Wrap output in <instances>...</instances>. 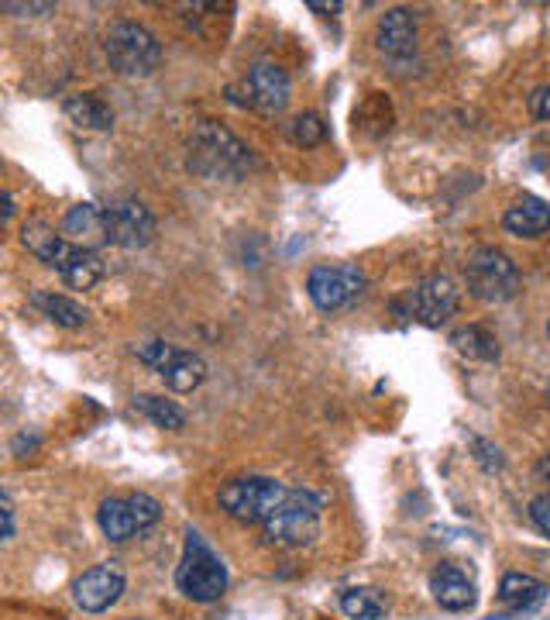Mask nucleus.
<instances>
[{
	"label": "nucleus",
	"instance_id": "nucleus-1",
	"mask_svg": "<svg viewBox=\"0 0 550 620\" xmlns=\"http://www.w3.org/2000/svg\"><path fill=\"white\" fill-rule=\"evenodd\" d=\"M251 163V148L217 121H204L189 138V169L207 179H241Z\"/></svg>",
	"mask_w": 550,
	"mask_h": 620
},
{
	"label": "nucleus",
	"instance_id": "nucleus-2",
	"mask_svg": "<svg viewBox=\"0 0 550 620\" xmlns=\"http://www.w3.org/2000/svg\"><path fill=\"white\" fill-rule=\"evenodd\" d=\"M176 586L179 593L189 597L193 603H214L228 593V566L224 558L193 531H186V545H183V558L176 569Z\"/></svg>",
	"mask_w": 550,
	"mask_h": 620
},
{
	"label": "nucleus",
	"instance_id": "nucleus-3",
	"mask_svg": "<svg viewBox=\"0 0 550 620\" xmlns=\"http://www.w3.org/2000/svg\"><path fill=\"white\" fill-rule=\"evenodd\" d=\"M320 535V500L310 489H289L279 510L262 524V538L272 548H303Z\"/></svg>",
	"mask_w": 550,
	"mask_h": 620
},
{
	"label": "nucleus",
	"instance_id": "nucleus-4",
	"mask_svg": "<svg viewBox=\"0 0 550 620\" xmlns=\"http://www.w3.org/2000/svg\"><path fill=\"white\" fill-rule=\"evenodd\" d=\"M286 486L269 476H238L220 486L217 500L241 524H266L286 500Z\"/></svg>",
	"mask_w": 550,
	"mask_h": 620
},
{
	"label": "nucleus",
	"instance_id": "nucleus-5",
	"mask_svg": "<svg viewBox=\"0 0 550 620\" xmlns=\"http://www.w3.org/2000/svg\"><path fill=\"white\" fill-rule=\"evenodd\" d=\"M107 59L121 76H152L162 62V45L138 21H117L107 31Z\"/></svg>",
	"mask_w": 550,
	"mask_h": 620
},
{
	"label": "nucleus",
	"instance_id": "nucleus-6",
	"mask_svg": "<svg viewBox=\"0 0 550 620\" xmlns=\"http://www.w3.org/2000/svg\"><path fill=\"white\" fill-rule=\"evenodd\" d=\"M465 279L471 297L485 303H506L520 293V269L502 248H475L465 266Z\"/></svg>",
	"mask_w": 550,
	"mask_h": 620
},
{
	"label": "nucleus",
	"instance_id": "nucleus-7",
	"mask_svg": "<svg viewBox=\"0 0 550 620\" xmlns=\"http://www.w3.org/2000/svg\"><path fill=\"white\" fill-rule=\"evenodd\" d=\"M158 517H162V504L148 493L111 496V500H104L101 510H96V524H101L104 538L117 545L148 531L152 524H158Z\"/></svg>",
	"mask_w": 550,
	"mask_h": 620
},
{
	"label": "nucleus",
	"instance_id": "nucleus-8",
	"mask_svg": "<svg viewBox=\"0 0 550 620\" xmlns=\"http://www.w3.org/2000/svg\"><path fill=\"white\" fill-rule=\"evenodd\" d=\"M365 272L354 262H334V266H316L307 279L310 300L323 310V314H334V310L351 307L365 293Z\"/></svg>",
	"mask_w": 550,
	"mask_h": 620
},
{
	"label": "nucleus",
	"instance_id": "nucleus-9",
	"mask_svg": "<svg viewBox=\"0 0 550 620\" xmlns=\"http://www.w3.org/2000/svg\"><path fill=\"white\" fill-rule=\"evenodd\" d=\"M458 314V287L447 276L434 272L406 293V318H416L427 328H440Z\"/></svg>",
	"mask_w": 550,
	"mask_h": 620
},
{
	"label": "nucleus",
	"instance_id": "nucleus-10",
	"mask_svg": "<svg viewBox=\"0 0 550 620\" xmlns=\"http://www.w3.org/2000/svg\"><path fill=\"white\" fill-rule=\"evenodd\" d=\"M107 231H111V245L138 252V248L152 245L155 238V217L138 200H117L107 207Z\"/></svg>",
	"mask_w": 550,
	"mask_h": 620
},
{
	"label": "nucleus",
	"instance_id": "nucleus-11",
	"mask_svg": "<svg viewBox=\"0 0 550 620\" xmlns=\"http://www.w3.org/2000/svg\"><path fill=\"white\" fill-rule=\"evenodd\" d=\"M121 593H124V572L117 562H101V566L86 569L73 586V597L86 613L111 610L121 600Z\"/></svg>",
	"mask_w": 550,
	"mask_h": 620
},
{
	"label": "nucleus",
	"instance_id": "nucleus-12",
	"mask_svg": "<svg viewBox=\"0 0 550 620\" xmlns=\"http://www.w3.org/2000/svg\"><path fill=\"white\" fill-rule=\"evenodd\" d=\"M248 107H258L262 114H282L289 104V76L276 62H255L245 80Z\"/></svg>",
	"mask_w": 550,
	"mask_h": 620
},
{
	"label": "nucleus",
	"instance_id": "nucleus-13",
	"mask_svg": "<svg viewBox=\"0 0 550 620\" xmlns=\"http://www.w3.org/2000/svg\"><path fill=\"white\" fill-rule=\"evenodd\" d=\"M62 235H66L76 248H101L111 245V231H107V207L96 204H76L62 217Z\"/></svg>",
	"mask_w": 550,
	"mask_h": 620
},
{
	"label": "nucleus",
	"instance_id": "nucleus-14",
	"mask_svg": "<svg viewBox=\"0 0 550 620\" xmlns=\"http://www.w3.org/2000/svg\"><path fill=\"white\" fill-rule=\"evenodd\" d=\"M430 593H434L437 607H440V610H450V613H465V610H471L475 600H478L475 582H471L458 566H450V562H444V566H437V569L430 572Z\"/></svg>",
	"mask_w": 550,
	"mask_h": 620
},
{
	"label": "nucleus",
	"instance_id": "nucleus-15",
	"mask_svg": "<svg viewBox=\"0 0 550 620\" xmlns=\"http://www.w3.org/2000/svg\"><path fill=\"white\" fill-rule=\"evenodd\" d=\"M21 245H24L35 259H42L45 266H55V269L66 266V259L73 256V248H76L66 235H59V231H55L52 225H45V221H28V225L21 228Z\"/></svg>",
	"mask_w": 550,
	"mask_h": 620
},
{
	"label": "nucleus",
	"instance_id": "nucleus-16",
	"mask_svg": "<svg viewBox=\"0 0 550 620\" xmlns=\"http://www.w3.org/2000/svg\"><path fill=\"white\" fill-rule=\"evenodd\" d=\"M502 225L509 235L516 238H543L550 231V204L540 200V197H523V200H516L506 217H502Z\"/></svg>",
	"mask_w": 550,
	"mask_h": 620
},
{
	"label": "nucleus",
	"instance_id": "nucleus-17",
	"mask_svg": "<svg viewBox=\"0 0 550 620\" xmlns=\"http://www.w3.org/2000/svg\"><path fill=\"white\" fill-rule=\"evenodd\" d=\"M416 45V18L406 8H393L378 18V49L390 55H409Z\"/></svg>",
	"mask_w": 550,
	"mask_h": 620
},
{
	"label": "nucleus",
	"instance_id": "nucleus-18",
	"mask_svg": "<svg viewBox=\"0 0 550 620\" xmlns=\"http://www.w3.org/2000/svg\"><path fill=\"white\" fill-rule=\"evenodd\" d=\"M66 117L86 132H111L114 128V111L96 97V93H76V97H70Z\"/></svg>",
	"mask_w": 550,
	"mask_h": 620
},
{
	"label": "nucleus",
	"instance_id": "nucleus-19",
	"mask_svg": "<svg viewBox=\"0 0 550 620\" xmlns=\"http://www.w3.org/2000/svg\"><path fill=\"white\" fill-rule=\"evenodd\" d=\"M162 380H166V386L176 390V393H193V390H197L207 380V362L197 352L179 349L176 359L166 369H162Z\"/></svg>",
	"mask_w": 550,
	"mask_h": 620
},
{
	"label": "nucleus",
	"instance_id": "nucleus-20",
	"mask_svg": "<svg viewBox=\"0 0 550 620\" xmlns=\"http://www.w3.org/2000/svg\"><path fill=\"white\" fill-rule=\"evenodd\" d=\"M31 303H35L59 328H83L90 318L83 303H76L73 297H62V293H31Z\"/></svg>",
	"mask_w": 550,
	"mask_h": 620
},
{
	"label": "nucleus",
	"instance_id": "nucleus-21",
	"mask_svg": "<svg viewBox=\"0 0 550 620\" xmlns=\"http://www.w3.org/2000/svg\"><path fill=\"white\" fill-rule=\"evenodd\" d=\"M499 597L502 603H509L512 610H533L543 597H547V586L533 576H523V572H509L502 576L499 582Z\"/></svg>",
	"mask_w": 550,
	"mask_h": 620
},
{
	"label": "nucleus",
	"instance_id": "nucleus-22",
	"mask_svg": "<svg viewBox=\"0 0 550 620\" xmlns=\"http://www.w3.org/2000/svg\"><path fill=\"white\" fill-rule=\"evenodd\" d=\"M450 345H455L461 355L478 359V362H496L499 359V338L481 324L458 328L455 334H450Z\"/></svg>",
	"mask_w": 550,
	"mask_h": 620
},
{
	"label": "nucleus",
	"instance_id": "nucleus-23",
	"mask_svg": "<svg viewBox=\"0 0 550 620\" xmlns=\"http://www.w3.org/2000/svg\"><path fill=\"white\" fill-rule=\"evenodd\" d=\"M59 272H62V279H66V287L90 290V287H96V279L104 276V262L96 259V252H90V248H73V256Z\"/></svg>",
	"mask_w": 550,
	"mask_h": 620
},
{
	"label": "nucleus",
	"instance_id": "nucleus-24",
	"mask_svg": "<svg viewBox=\"0 0 550 620\" xmlns=\"http://www.w3.org/2000/svg\"><path fill=\"white\" fill-rule=\"evenodd\" d=\"M135 407H138L152 424L166 427V431H183V424H186V414L176 407L173 400H166V396L142 393V396H135Z\"/></svg>",
	"mask_w": 550,
	"mask_h": 620
},
{
	"label": "nucleus",
	"instance_id": "nucleus-25",
	"mask_svg": "<svg viewBox=\"0 0 550 620\" xmlns=\"http://www.w3.org/2000/svg\"><path fill=\"white\" fill-rule=\"evenodd\" d=\"M341 610L351 620H378L385 613V603L375 589H347V593L341 597Z\"/></svg>",
	"mask_w": 550,
	"mask_h": 620
},
{
	"label": "nucleus",
	"instance_id": "nucleus-26",
	"mask_svg": "<svg viewBox=\"0 0 550 620\" xmlns=\"http://www.w3.org/2000/svg\"><path fill=\"white\" fill-rule=\"evenodd\" d=\"M328 135H331L328 121H323L320 114H313V111L300 114L293 124H289V138H293L297 145H303V148H316V145H323V142H328Z\"/></svg>",
	"mask_w": 550,
	"mask_h": 620
},
{
	"label": "nucleus",
	"instance_id": "nucleus-27",
	"mask_svg": "<svg viewBox=\"0 0 550 620\" xmlns=\"http://www.w3.org/2000/svg\"><path fill=\"white\" fill-rule=\"evenodd\" d=\"M176 345H169V341H148V345H138V359L145 362V365H152V369H166L173 359H176Z\"/></svg>",
	"mask_w": 550,
	"mask_h": 620
},
{
	"label": "nucleus",
	"instance_id": "nucleus-28",
	"mask_svg": "<svg viewBox=\"0 0 550 620\" xmlns=\"http://www.w3.org/2000/svg\"><path fill=\"white\" fill-rule=\"evenodd\" d=\"M530 520L543 538H550V493L537 496V500L530 504Z\"/></svg>",
	"mask_w": 550,
	"mask_h": 620
},
{
	"label": "nucleus",
	"instance_id": "nucleus-29",
	"mask_svg": "<svg viewBox=\"0 0 550 620\" xmlns=\"http://www.w3.org/2000/svg\"><path fill=\"white\" fill-rule=\"evenodd\" d=\"M530 114H533L537 121H550V83H547V86H537V90L530 93Z\"/></svg>",
	"mask_w": 550,
	"mask_h": 620
},
{
	"label": "nucleus",
	"instance_id": "nucleus-30",
	"mask_svg": "<svg viewBox=\"0 0 550 620\" xmlns=\"http://www.w3.org/2000/svg\"><path fill=\"white\" fill-rule=\"evenodd\" d=\"M475 452H478L481 465H485V469H489V473L502 469V458H499V448H492L489 442H475Z\"/></svg>",
	"mask_w": 550,
	"mask_h": 620
},
{
	"label": "nucleus",
	"instance_id": "nucleus-31",
	"mask_svg": "<svg viewBox=\"0 0 550 620\" xmlns=\"http://www.w3.org/2000/svg\"><path fill=\"white\" fill-rule=\"evenodd\" d=\"M0 514H4V541H11L14 538V504H11V496L0 500Z\"/></svg>",
	"mask_w": 550,
	"mask_h": 620
},
{
	"label": "nucleus",
	"instance_id": "nucleus-32",
	"mask_svg": "<svg viewBox=\"0 0 550 620\" xmlns=\"http://www.w3.org/2000/svg\"><path fill=\"white\" fill-rule=\"evenodd\" d=\"M4 11H14V14H49L52 11V4H11V0H8V4H4Z\"/></svg>",
	"mask_w": 550,
	"mask_h": 620
},
{
	"label": "nucleus",
	"instance_id": "nucleus-33",
	"mask_svg": "<svg viewBox=\"0 0 550 620\" xmlns=\"http://www.w3.org/2000/svg\"><path fill=\"white\" fill-rule=\"evenodd\" d=\"M307 8H310V11H316V14H338V11H341L338 0H310Z\"/></svg>",
	"mask_w": 550,
	"mask_h": 620
},
{
	"label": "nucleus",
	"instance_id": "nucleus-34",
	"mask_svg": "<svg viewBox=\"0 0 550 620\" xmlns=\"http://www.w3.org/2000/svg\"><path fill=\"white\" fill-rule=\"evenodd\" d=\"M537 479H540V483L547 486V493H550V452L537 462Z\"/></svg>",
	"mask_w": 550,
	"mask_h": 620
},
{
	"label": "nucleus",
	"instance_id": "nucleus-35",
	"mask_svg": "<svg viewBox=\"0 0 550 620\" xmlns=\"http://www.w3.org/2000/svg\"><path fill=\"white\" fill-rule=\"evenodd\" d=\"M547 334H550V321H547Z\"/></svg>",
	"mask_w": 550,
	"mask_h": 620
}]
</instances>
